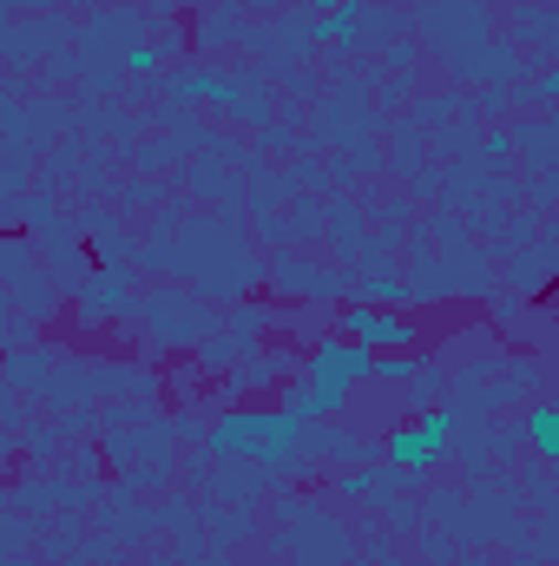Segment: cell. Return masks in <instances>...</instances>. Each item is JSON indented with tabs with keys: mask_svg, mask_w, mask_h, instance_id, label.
I'll use <instances>...</instances> for the list:
<instances>
[{
	"mask_svg": "<svg viewBox=\"0 0 559 566\" xmlns=\"http://www.w3.org/2000/svg\"><path fill=\"white\" fill-rule=\"evenodd\" d=\"M356 376H376V349H362V343H349V336H329L323 349H316V369L289 389V416L309 428V422H323V416H336L342 402H349V382Z\"/></svg>",
	"mask_w": 559,
	"mask_h": 566,
	"instance_id": "obj_1",
	"label": "cell"
},
{
	"mask_svg": "<svg viewBox=\"0 0 559 566\" xmlns=\"http://www.w3.org/2000/svg\"><path fill=\"white\" fill-rule=\"evenodd\" d=\"M296 441H303V422L289 409H277V416H224V422L211 428V454H251L264 468L289 461Z\"/></svg>",
	"mask_w": 559,
	"mask_h": 566,
	"instance_id": "obj_2",
	"label": "cell"
},
{
	"mask_svg": "<svg viewBox=\"0 0 559 566\" xmlns=\"http://www.w3.org/2000/svg\"><path fill=\"white\" fill-rule=\"evenodd\" d=\"M447 441H454V409H428V416L402 422L389 441H382V461H389V468H402V474L415 481L421 468H434V461L447 454Z\"/></svg>",
	"mask_w": 559,
	"mask_h": 566,
	"instance_id": "obj_3",
	"label": "cell"
},
{
	"mask_svg": "<svg viewBox=\"0 0 559 566\" xmlns=\"http://www.w3.org/2000/svg\"><path fill=\"white\" fill-rule=\"evenodd\" d=\"M336 336H349V343H362V349H409L421 343V329L409 316H395V310H342V323H336Z\"/></svg>",
	"mask_w": 559,
	"mask_h": 566,
	"instance_id": "obj_4",
	"label": "cell"
},
{
	"mask_svg": "<svg viewBox=\"0 0 559 566\" xmlns=\"http://www.w3.org/2000/svg\"><path fill=\"white\" fill-rule=\"evenodd\" d=\"M527 441H534L540 454H559V409H553V402L527 409Z\"/></svg>",
	"mask_w": 559,
	"mask_h": 566,
	"instance_id": "obj_5",
	"label": "cell"
},
{
	"mask_svg": "<svg viewBox=\"0 0 559 566\" xmlns=\"http://www.w3.org/2000/svg\"><path fill=\"white\" fill-rule=\"evenodd\" d=\"M409 474L402 468H376V474H342V494H389V488H402Z\"/></svg>",
	"mask_w": 559,
	"mask_h": 566,
	"instance_id": "obj_6",
	"label": "cell"
},
{
	"mask_svg": "<svg viewBox=\"0 0 559 566\" xmlns=\"http://www.w3.org/2000/svg\"><path fill=\"white\" fill-rule=\"evenodd\" d=\"M178 93H184V99H211V106H238V93H231L224 80H184Z\"/></svg>",
	"mask_w": 559,
	"mask_h": 566,
	"instance_id": "obj_7",
	"label": "cell"
},
{
	"mask_svg": "<svg viewBox=\"0 0 559 566\" xmlns=\"http://www.w3.org/2000/svg\"><path fill=\"white\" fill-rule=\"evenodd\" d=\"M376 376H402V382H421V376H428V363H415V356H382V349H376Z\"/></svg>",
	"mask_w": 559,
	"mask_h": 566,
	"instance_id": "obj_8",
	"label": "cell"
},
{
	"mask_svg": "<svg viewBox=\"0 0 559 566\" xmlns=\"http://www.w3.org/2000/svg\"><path fill=\"white\" fill-rule=\"evenodd\" d=\"M316 40H356V7H336V13L316 27Z\"/></svg>",
	"mask_w": 559,
	"mask_h": 566,
	"instance_id": "obj_9",
	"label": "cell"
},
{
	"mask_svg": "<svg viewBox=\"0 0 559 566\" xmlns=\"http://www.w3.org/2000/svg\"><path fill=\"white\" fill-rule=\"evenodd\" d=\"M126 66H133V73H151V66H158V53H151V46H133V53H126Z\"/></svg>",
	"mask_w": 559,
	"mask_h": 566,
	"instance_id": "obj_10",
	"label": "cell"
}]
</instances>
